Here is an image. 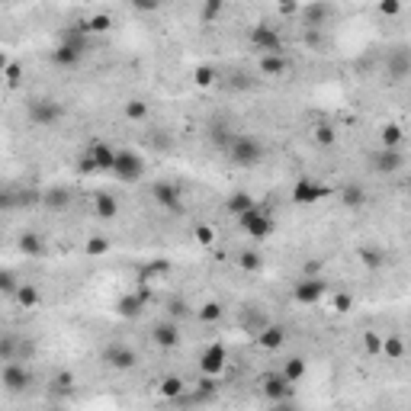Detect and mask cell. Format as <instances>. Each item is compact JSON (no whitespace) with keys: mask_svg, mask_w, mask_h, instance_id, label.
Returning <instances> with one entry per match:
<instances>
[{"mask_svg":"<svg viewBox=\"0 0 411 411\" xmlns=\"http://www.w3.org/2000/svg\"><path fill=\"white\" fill-rule=\"evenodd\" d=\"M225 154L232 161L234 168H257L263 161V145L254 135H241V132H234L232 141L225 145Z\"/></svg>","mask_w":411,"mask_h":411,"instance_id":"cell-1","label":"cell"},{"mask_svg":"<svg viewBox=\"0 0 411 411\" xmlns=\"http://www.w3.org/2000/svg\"><path fill=\"white\" fill-rule=\"evenodd\" d=\"M26 119L39 129H52L65 119V103H58L55 97H32L26 106Z\"/></svg>","mask_w":411,"mask_h":411,"instance_id":"cell-2","label":"cell"},{"mask_svg":"<svg viewBox=\"0 0 411 411\" xmlns=\"http://www.w3.org/2000/svg\"><path fill=\"white\" fill-rule=\"evenodd\" d=\"M112 177L122 183H139L145 177V158L132 148H116V161H112Z\"/></svg>","mask_w":411,"mask_h":411,"instance_id":"cell-3","label":"cell"},{"mask_svg":"<svg viewBox=\"0 0 411 411\" xmlns=\"http://www.w3.org/2000/svg\"><path fill=\"white\" fill-rule=\"evenodd\" d=\"M238 225H241L251 238H257V241H263V238H270V234H273V215L267 212L261 203L251 206L248 212L238 215Z\"/></svg>","mask_w":411,"mask_h":411,"instance_id":"cell-4","label":"cell"},{"mask_svg":"<svg viewBox=\"0 0 411 411\" xmlns=\"http://www.w3.org/2000/svg\"><path fill=\"white\" fill-rule=\"evenodd\" d=\"M251 42L263 55H283V52H286V42H283L280 29L270 26V23H257V26L251 29Z\"/></svg>","mask_w":411,"mask_h":411,"instance_id":"cell-5","label":"cell"},{"mask_svg":"<svg viewBox=\"0 0 411 411\" xmlns=\"http://www.w3.org/2000/svg\"><path fill=\"white\" fill-rule=\"evenodd\" d=\"M328 197H331V190H328L325 183H318L315 177H299L292 183V193H290L292 206H315Z\"/></svg>","mask_w":411,"mask_h":411,"instance_id":"cell-6","label":"cell"},{"mask_svg":"<svg viewBox=\"0 0 411 411\" xmlns=\"http://www.w3.org/2000/svg\"><path fill=\"white\" fill-rule=\"evenodd\" d=\"M87 52V39H61L58 48L52 52V65L55 68H77L84 61Z\"/></svg>","mask_w":411,"mask_h":411,"instance_id":"cell-7","label":"cell"},{"mask_svg":"<svg viewBox=\"0 0 411 411\" xmlns=\"http://www.w3.org/2000/svg\"><path fill=\"white\" fill-rule=\"evenodd\" d=\"M151 199L170 215H180L183 212V197H180V187L177 183H170V180H154V187H151Z\"/></svg>","mask_w":411,"mask_h":411,"instance_id":"cell-8","label":"cell"},{"mask_svg":"<svg viewBox=\"0 0 411 411\" xmlns=\"http://www.w3.org/2000/svg\"><path fill=\"white\" fill-rule=\"evenodd\" d=\"M0 383H3L7 392H26L29 385H32V373L26 370V363L10 360V363H3V370H0Z\"/></svg>","mask_w":411,"mask_h":411,"instance_id":"cell-9","label":"cell"},{"mask_svg":"<svg viewBox=\"0 0 411 411\" xmlns=\"http://www.w3.org/2000/svg\"><path fill=\"white\" fill-rule=\"evenodd\" d=\"M225 363H228V347H225L222 341H212V344L203 350V357H199L203 376H219L225 370Z\"/></svg>","mask_w":411,"mask_h":411,"instance_id":"cell-10","label":"cell"},{"mask_svg":"<svg viewBox=\"0 0 411 411\" xmlns=\"http://www.w3.org/2000/svg\"><path fill=\"white\" fill-rule=\"evenodd\" d=\"M103 363L112 366V370H119V373H126V370H132V366L139 363V354L126 344H110V347H103Z\"/></svg>","mask_w":411,"mask_h":411,"instance_id":"cell-11","label":"cell"},{"mask_svg":"<svg viewBox=\"0 0 411 411\" xmlns=\"http://www.w3.org/2000/svg\"><path fill=\"white\" fill-rule=\"evenodd\" d=\"M325 280H318V277H305V280H299L296 286H292V299L299 302V305H315V302H321V296H325Z\"/></svg>","mask_w":411,"mask_h":411,"instance_id":"cell-12","label":"cell"},{"mask_svg":"<svg viewBox=\"0 0 411 411\" xmlns=\"http://www.w3.org/2000/svg\"><path fill=\"white\" fill-rule=\"evenodd\" d=\"M151 341H154L161 350H174V347H180V325L174 318L158 321V325L151 328Z\"/></svg>","mask_w":411,"mask_h":411,"instance_id":"cell-13","label":"cell"},{"mask_svg":"<svg viewBox=\"0 0 411 411\" xmlns=\"http://www.w3.org/2000/svg\"><path fill=\"white\" fill-rule=\"evenodd\" d=\"M302 17H305L308 29H325V23L334 17V7L328 0H308L305 7H302Z\"/></svg>","mask_w":411,"mask_h":411,"instance_id":"cell-14","label":"cell"},{"mask_svg":"<svg viewBox=\"0 0 411 411\" xmlns=\"http://www.w3.org/2000/svg\"><path fill=\"white\" fill-rule=\"evenodd\" d=\"M261 392L270 399V402H286L292 392V383H286V376L283 373H270V376H263L261 379Z\"/></svg>","mask_w":411,"mask_h":411,"instance_id":"cell-15","label":"cell"},{"mask_svg":"<svg viewBox=\"0 0 411 411\" xmlns=\"http://www.w3.org/2000/svg\"><path fill=\"white\" fill-rule=\"evenodd\" d=\"M402 164H405L402 148H379V151H373V170H379V174H395V170H402Z\"/></svg>","mask_w":411,"mask_h":411,"instance_id":"cell-16","label":"cell"},{"mask_svg":"<svg viewBox=\"0 0 411 411\" xmlns=\"http://www.w3.org/2000/svg\"><path fill=\"white\" fill-rule=\"evenodd\" d=\"M87 154L94 158V168L97 174H112V161H116V148H112L110 141H94Z\"/></svg>","mask_w":411,"mask_h":411,"instance_id":"cell-17","label":"cell"},{"mask_svg":"<svg viewBox=\"0 0 411 411\" xmlns=\"http://www.w3.org/2000/svg\"><path fill=\"white\" fill-rule=\"evenodd\" d=\"M254 337H257V347H263V350H283V344H286V328L283 325H263Z\"/></svg>","mask_w":411,"mask_h":411,"instance_id":"cell-18","label":"cell"},{"mask_svg":"<svg viewBox=\"0 0 411 411\" xmlns=\"http://www.w3.org/2000/svg\"><path fill=\"white\" fill-rule=\"evenodd\" d=\"M71 199H74V193L68 187H52L42 193V206L46 209H52V212H65L68 206H71Z\"/></svg>","mask_w":411,"mask_h":411,"instance_id":"cell-19","label":"cell"},{"mask_svg":"<svg viewBox=\"0 0 411 411\" xmlns=\"http://www.w3.org/2000/svg\"><path fill=\"white\" fill-rule=\"evenodd\" d=\"M141 312H145V302L139 299V292H135V290L116 299V315H122V318H139Z\"/></svg>","mask_w":411,"mask_h":411,"instance_id":"cell-20","label":"cell"},{"mask_svg":"<svg viewBox=\"0 0 411 411\" xmlns=\"http://www.w3.org/2000/svg\"><path fill=\"white\" fill-rule=\"evenodd\" d=\"M94 212L100 215L103 222H110V219H116V212H119V199L112 197V193H97L94 197Z\"/></svg>","mask_w":411,"mask_h":411,"instance_id":"cell-21","label":"cell"},{"mask_svg":"<svg viewBox=\"0 0 411 411\" xmlns=\"http://www.w3.org/2000/svg\"><path fill=\"white\" fill-rule=\"evenodd\" d=\"M408 71H411L408 52H405V48H395L392 55H389V77H392V81H405Z\"/></svg>","mask_w":411,"mask_h":411,"instance_id":"cell-22","label":"cell"},{"mask_svg":"<svg viewBox=\"0 0 411 411\" xmlns=\"http://www.w3.org/2000/svg\"><path fill=\"white\" fill-rule=\"evenodd\" d=\"M283 376H286V383H302L305 379V373H308V360L305 357H290L286 363H283V370H280Z\"/></svg>","mask_w":411,"mask_h":411,"instance_id":"cell-23","label":"cell"},{"mask_svg":"<svg viewBox=\"0 0 411 411\" xmlns=\"http://www.w3.org/2000/svg\"><path fill=\"white\" fill-rule=\"evenodd\" d=\"M341 206H344V209H360V206H366V190L360 187V183H344V187H341Z\"/></svg>","mask_w":411,"mask_h":411,"instance_id":"cell-24","label":"cell"},{"mask_svg":"<svg viewBox=\"0 0 411 411\" xmlns=\"http://www.w3.org/2000/svg\"><path fill=\"white\" fill-rule=\"evenodd\" d=\"M286 71H290V58H286V55H263L261 58V74L283 77Z\"/></svg>","mask_w":411,"mask_h":411,"instance_id":"cell-25","label":"cell"},{"mask_svg":"<svg viewBox=\"0 0 411 411\" xmlns=\"http://www.w3.org/2000/svg\"><path fill=\"white\" fill-rule=\"evenodd\" d=\"M17 248L26 254V257H42V251H46V244H42L39 232H23L17 238Z\"/></svg>","mask_w":411,"mask_h":411,"instance_id":"cell-26","label":"cell"},{"mask_svg":"<svg viewBox=\"0 0 411 411\" xmlns=\"http://www.w3.org/2000/svg\"><path fill=\"white\" fill-rule=\"evenodd\" d=\"M379 141H383V148H402L405 129L399 122H385L383 129H379Z\"/></svg>","mask_w":411,"mask_h":411,"instance_id":"cell-27","label":"cell"},{"mask_svg":"<svg viewBox=\"0 0 411 411\" xmlns=\"http://www.w3.org/2000/svg\"><path fill=\"white\" fill-rule=\"evenodd\" d=\"M251 206H257V199H254L248 190H234L232 197H228V203H225V209L232 215H241V212H248Z\"/></svg>","mask_w":411,"mask_h":411,"instance_id":"cell-28","label":"cell"},{"mask_svg":"<svg viewBox=\"0 0 411 411\" xmlns=\"http://www.w3.org/2000/svg\"><path fill=\"white\" fill-rule=\"evenodd\" d=\"M312 139H315L318 148H334L337 145V129L331 122H318L315 129H312Z\"/></svg>","mask_w":411,"mask_h":411,"instance_id":"cell-29","label":"cell"},{"mask_svg":"<svg viewBox=\"0 0 411 411\" xmlns=\"http://www.w3.org/2000/svg\"><path fill=\"white\" fill-rule=\"evenodd\" d=\"M357 257H360V263H363V267H370V270H379V267H385V254L379 251V248H370V244L357 248Z\"/></svg>","mask_w":411,"mask_h":411,"instance_id":"cell-30","label":"cell"},{"mask_svg":"<svg viewBox=\"0 0 411 411\" xmlns=\"http://www.w3.org/2000/svg\"><path fill=\"white\" fill-rule=\"evenodd\" d=\"M13 299H17L23 308H36L42 296H39V290H36V286H32V283H19V286H17V292H13Z\"/></svg>","mask_w":411,"mask_h":411,"instance_id":"cell-31","label":"cell"},{"mask_svg":"<svg viewBox=\"0 0 411 411\" xmlns=\"http://www.w3.org/2000/svg\"><path fill=\"white\" fill-rule=\"evenodd\" d=\"M183 389H187V383L180 379V376H164L158 385V392L164 395V399H180L183 395Z\"/></svg>","mask_w":411,"mask_h":411,"instance_id":"cell-32","label":"cell"},{"mask_svg":"<svg viewBox=\"0 0 411 411\" xmlns=\"http://www.w3.org/2000/svg\"><path fill=\"white\" fill-rule=\"evenodd\" d=\"M383 354H385V360H402L405 357V341L399 334H385L383 337Z\"/></svg>","mask_w":411,"mask_h":411,"instance_id":"cell-33","label":"cell"},{"mask_svg":"<svg viewBox=\"0 0 411 411\" xmlns=\"http://www.w3.org/2000/svg\"><path fill=\"white\" fill-rule=\"evenodd\" d=\"M222 315H225L222 302H203V305H199V312H197V318L203 321V325H215Z\"/></svg>","mask_w":411,"mask_h":411,"instance_id":"cell-34","label":"cell"},{"mask_svg":"<svg viewBox=\"0 0 411 411\" xmlns=\"http://www.w3.org/2000/svg\"><path fill=\"white\" fill-rule=\"evenodd\" d=\"M19 354V341L13 334H0V363H10V360H17Z\"/></svg>","mask_w":411,"mask_h":411,"instance_id":"cell-35","label":"cell"},{"mask_svg":"<svg viewBox=\"0 0 411 411\" xmlns=\"http://www.w3.org/2000/svg\"><path fill=\"white\" fill-rule=\"evenodd\" d=\"M122 112H126V119L129 122H141V119H148V103L145 100H129L126 106H122Z\"/></svg>","mask_w":411,"mask_h":411,"instance_id":"cell-36","label":"cell"},{"mask_svg":"<svg viewBox=\"0 0 411 411\" xmlns=\"http://www.w3.org/2000/svg\"><path fill=\"white\" fill-rule=\"evenodd\" d=\"M170 270V263L168 261H151V263H145L139 270V280H148V283H154L161 277V273H168Z\"/></svg>","mask_w":411,"mask_h":411,"instance_id":"cell-37","label":"cell"},{"mask_svg":"<svg viewBox=\"0 0 411 411\" xmlns=\"http://www.w3.org/2000/svg\"><path fill=\"white\" fill-rule=\"evenodd\" d=\"M87 29H90V36H103V32L112 29V17L110 13H94V17L87 19Z\"/></svg>","mask_w":411,"mask_h":411,"instance_id":"cell-38","label":"cell"},{"mask_svg":"<svg viewBox=\"0 0 411 411\" xmlns=\"http://www.w3.org/2000/svg\"><path fill=\"white\" fill-rule=\"evenodd\" d=\"M222 10H225V0H206L203 10H199V19L203 23H215V19L222 17Z\"/></svg>","mask_w":411,"mask_h":411,"instance_id":"cell-39","label":"cell"},{"mask_svg":"<svg viewBox=\"0 0 411 411\" xmlns=\"http://www.w3.org/2000/svg\"><path fill=\"white\" fill-rule=\"evenodd\" d=\"M238 267L248 270V273H257L263 267V261H261V254H257V251H241V254H238Z\"/></svg>","mask_w":411,"mask_h":411,"instance_id":"cell-40","label":"cell"},{"mask_svg":"<svg viewBox=\"0 0 411 411\" xmlns=\"http://www.w3.org/2000/svg\"><path fill=\"white\" fill-rule=\"evenodd\" d=\"M106 251H110V241H106L103 234H94V238H87V244H84V254H87V257H103Z\"/></svg>","mask_w":411,"mask_h":411,"instance_id":"cell-41","label":"cell"},{"mask_svg":"<svg viewBox=\"0 0 411 411\" xmlns=\"http://www.w3.org/2000/svg\"><path fill=\"white\" fill-rule=\"evenodd\" d=\"M42 206V193L36 190H17V209H36Z\"/></svg>","mask_w":411,"mask_h":411,"instance_id":"cell-42","label":"cell"},{"mask_svg":"<svg viewBox=\"0 0 411 411\" xmlns=\"http://www.w3.org/2000/svg\"><path fill=\"white\" fill-rule=\"evenodd\" d=\"M363 350L370 357L383 354V334H379V331H363Z\"/></svg>","mask_w":411,"mask_h":411,"instance_id":"cell-43","label":"cell"},{"mask_svg":"<svg viewBox=\"0 0 411 411\" xmlns=\"http://www.w3.org/2000/svg\"><path fill=\"white\" fill-rule=\"evenodd\" d=\"M193 84L197 87H212L215 84V68L212 65H199L193 71Z\"/></svg>","mask_w":411,"mask_h":411,"instance_id":"cell-44","label":"cell"},{"mask_svg":"<svg viewBox=\"0 0 411 411\" xmlns=\"http://www.w3.org/2000/svg\"><path fill=\"white\" fill-rule=\"evenodd\" d=\"M0 81H3L7 87H19V84H23V65H19V61H10Z\"/></svg>","mask_w":411,"mask_h":411,"instance_id":"cell-45","label":"cell"},{"mask_svg":"<svg viewBox=\"0 0 411 411\" xmlns=\"http://www.w3.org/2000/svg\"><path fill=\"white\" fill-rule=\"evenodd\" d=\"M331 308H334L337 315H347V312L354 308V296H350V292H334V296H331Z\"/></svg>","mask_w":411,"mask_h":411,"instance_id":"cell-46","label":"cell"},{"mask_svg":"<svg viewBox=\"0 0 411 411\" xmlns=\"http://www.w3.org/2000/svg\"><path fill=\"white\" fill-rule=\"evenodd\" d=\"M193 238H197V244H203V248H212L215 244V228L212 225H197V228H193Z\"/></svg>","mask_w":411,"mask_h":411,"instance_id":"cell-47","label":"cell"},{"mask_svg":"<svg viewBox=\"0 0 411 411\" xmlns=\"http://www.w3.org/2000/svg\"><path fill=\"white\" fill-rule=\"evenodd\" d=\"M19 286L17 280V273H10V270H0V292H7V296H13Z\"/></svg>","mask_w":411,"mask_h":411,"instance_id":"cell-48","label":"cell"},{"mask_svg":"<svg viewBox=\"0 0 411 411\" xmlns=\"http://www.w3.org/2000/svg\"><path fill=\"white\" fill-rule=\"evenodd\" d=\"M17 209V190H0V212H13Z\"/></svg>","mask_w":411,"mask_h":411,"instance_id":"cell-49","label":"cell"},{"mask_svg":"<svg viewBox=\"0 0 411 411\" xmlns=\"http://www.w3.org/2000/svg\"><path fill=\"white\" fill-rule=\"evenodd\" d=\"M52 385H58V389H74V373L71 370H61V373H55V379H52Z\"/></svg>","mask_w":411,"mask_h":411,"instance_id":"cell-50","label":"cell"},{"mask_svg":"<svg viewBox=\"0 0 411 411\" xmlns=\"http://www.w3.org/2000/svg\"><path fill=\"white\" fill-rule=\"evenodd\" d=\"M379 13L383 17H399L402 13V0H379Z\"/></svg>","mask_w":411,"mask_h":411,"instance_id":"cell-51","label":"cell"},{"mask_svg":"<svg viewBox=\"0 0 411 411\" xmlns=\"http://www.w3.org/2000/svg\"><path fill=\"white\" fill-rule=\"evenodd\" d=\"M77 174H81V177H90V174H97V168H94V158H90V154H81V161H77Z\"/></svg>","mask_w":411,"mask_h":411,"instance_id":"cell-52","label":"cell"},{"mask_svg":"<svg viewBox=\"0 0 411 411\" xmlns=\"http://www.w3.org/2000/svg\"><path fill=\"white\" fill-rule=\"evenodd\" d=\"M129 3L139 10V13H154V10H158L164 0H129Z\"/></svg>","mask_w":411,"mask_h":411,"instance_id":"cell-53","label":"cell"},{"mask_svg":"<svg viewBox=\"0 0 411 411\" xmlns=\"http://www.w3.org/2000/svg\"><path fill=\"white\" fill-rule=\"evenodd\" d=\"M168 312H170V318H187V315H190V305H187L183 299H174V302L168 305Z\"/></svg>","mask_w":411,"mask_h":411,"instance_id":"cell-54","label":"cell"},{"mask_svg":"<svg viewBox=\"0 0 411 411\" xmlns=\"http://www.w3.org/2000/svg\"><path fill=\"white\" fill-rule=\"evenodd\" d=\"M277 7L283 17H292V13H299V0H277Z\"/></svg>","mask_w":411,"mask_h":411,"instance_id":"cell-55","label":"cell"},{"mask_svg":"<svg viewBox=\"0 0 411 411\" xmlns=\"http://www.w3.org/2000/svg\"><path fill=\"white\" fill-rule=\"evenodd\" d=\"M305 46H308V48H318V46H321V29H305Z\"/></svg>","mask_w":411,"mask_h":411,"instance_id":"cell-56","label":"cell"},{"mask_svg":"<svg viewBox=\"0 0 411 411\" xmlns=\"http://www.w3.org/2000/svg\"><path fill=\"white\" fill-rule=\"evenodd\" d=\"M7 65H10V55H7V52H0V77H3V71H7Z\"/></svg>","mask_w":411,"mask_h":411,"instance_id":"cell-57","label":"cell"}]
</instances>
